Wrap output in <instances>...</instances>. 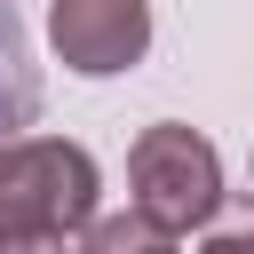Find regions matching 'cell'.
Wrapping results in <instances>:
<instances>
[{
    "label": "cell",
    "mask_w": 254,
    "mask_h": 254,
    "mask_svg": "<svg viewBox=\"0 0 254 254\" xmlns=\"http://www.w3.org/2000/svg\"><path fill=\"white\" fill-rule=\"evenodd\" d=\"M222 238H230V246H238V254H254V206H246V214H238V222H230V230H222Z\"/></svg>",
    "instance_id": "cell-6"
},
{
    "label": "cell",
    "mask_w": 254,
    "mask_h": 254,
    "mask_svg": "<svg viewBox=\"0 0 254 254\" xmlns=\"http://www.w3.org/2000/svg\"><path fill=\"white\" fill-rule=\"evenodd\" d=\"M127 183H135V206L151 222H167L175 238L222 214V159L198 127H175V119L143 127L127 151Z\"/></svg>",
    "instance_id": "cell-2"
},
{
    "label": "cell",
    "mask_w": 254,
    "mask_h": 254,
    "mask_svg": "<svg viewBox=\"0 0 254 254\" xmlns=\"http://www.w3.org/2000/svg\"><path fill=\"white\" fill-rule=\"evenodd\" d=\"M79 254H175V230L151 222L143 206H127V214H95L79 230Z\"/></svg>",
    "instance_id": "cell-5"
},
{
    "label": "cell",
    "mask_w": 254,
    "mask_h": 254,
    "mask_svg": "<svg viewBox=\"0 0 254 254\" xmlns=\"http://www.w3.org/2000/svg\"><path fill=\"white\" fill-rule=\"evenodd\" d=\"M206 254H238V246H230V238H222V230H214V238H206Z\"/></svg>",
    "instance_id": "cell-7"
},
{
    "label": "cell",
    "mask_w": 254,
    "mask_h": 254,
    "mask_svg": "<svg viewBox=\"0 0 254 254\" xmlns=\"http://www.w3.org/2000/svg\"><path fill=\"white\" fill-rule=\"evenodd\" d=\"M48 40L87 79L135 71L143 48H151V0H56L48 8Z\"/></svg>",
    "instance_id": "cell-3"
},
{
    "label": "cell",
    "mask_w": 254,
    "mask_h": 254,
    "mask_svg": "<svg viewBox=\"0 0 254 254\" xmlns=\"http://www.w3.org/2000/svg\"><path fill=\"white\" fill-rule=\"evenodd\" d=\"M32 111H40V64H32V40H24L16 8L0 0V135L32 127Z\"/></svg>",
    "instance_id": "cell-4"
},
{
    "label": "cell",
    "mask_w": 254,
    "mask_h": 254,
    "mask_svg": "<svg viewBox=\"0 0 254 254\" xmlns=\"http://www.w3.org/2000/svg\"><path fill=\"white\" fill-rule=\"evenodd\" d=\"M95 159L64 135H0V254H64L95 222Z\"/></svg>",
    "instance_id": "cell-1"
}]
</instances>
